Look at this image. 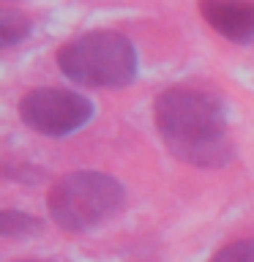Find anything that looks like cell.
<instances>
[{
	"mask_svg": "<svg viewBox=\"0 0 254 262\" xmlns=\"http://www.w3.org/2000/svg\"><path fill=\"white\" fill-rule=\"evenodd\" d=\"M30 33V19L14 8H0V44L14 47Z\"/></svg>",
	"mask_w": 254,
	"mask_h": 262,
	"instance_id": "cell-6",
	"label": "cell"
},
{
	"mask_svg": "<svg viewBox=\"0 0 254 262\" xmlns=\"http://www.w3.org/2000/svg\"><path fill=\"white\" fill-rule=\"evenodd\" d=\"M66 79L88 88H123L137 77V49L118 30H90L57 49Z\"/></svg>",
	"mask_w": 254,
	"mask_h": 262,
	"instance_id": "cell-2",
	"label": "cell"
},
{
	"mask_svg": "<svg viewBox=\"0 0 254 262\" xmlns=\"http://www.w3.org/2000/svg\"><path fill=\"white\" fill-rule=\"evenodd\" d=\"M38 227H41V221L36 216H28V213H19V210H3L0 213V235L3 237L28 235V232H36Z\"/></svg>",
	"mask_w": 254,
	"mask_h": 262,
	"instance_id": "cell-7",
	"label": "cell"
},
{
	"mask_svg": "<svg viewBox=\"0 0 254 262\" xmlns=\"http://www.w3.org/2000/svg\"><path fill=\"white\" fill-rule=\"evenodd\" d=\"M49 216L66 232H85L112 219L126 202V188L107 172H71L49 188Z\"/></svg>",
	"mask_w": 254,
	"mask_h": 262,
	"instance_id": "cell-3",
	"label": "cell"
},
{
	"mask_svg": "<svg viewBox=\"0 0 254 262\" xmlns=\"http://www.w3.org/2000/svg\"><path fill=\"white\" fill-rule=\"evenodd\" d=\"M156 128L175 159L194 167H224L232 159L224 104L208 90L170 88L156 98Z\"/></svg>",
	"mask_w": 254,
	"mask_h": 262,
	"instance_id": "cell-1",
	"label": "cell"
},
{
	"mask_svg": "<svg viewBox=\"0 0 254 262\" xmlns=\"http://www.w3.org/2000/svg\"><path fill=\"white\" fill-rule=\"evenodd\" d=\"M205 22L235 44L254 41V0H200Z\"/></svg>",
	"mask_w": 254,
	"mask_h": 262,
	"instance_id": "cell-5",
	"label": "cell"
},
{
	"mask_svg": "<svg viewBox=\"0 0 254 262\" xmlns=\"http://www.w3.org/2000/svg\"><path fill=\"white\" fill-rule=\"evenodd\" d=\"M25 262H38V259H25Z\"/></svg>",
	"mask_w": 254,
	"mask_h": 262,
	"instance_id": "cell-9",
	"label": "cell"
},
{
	"mask_svg": "<svg viewBox=\"0 0 254 262\" xmlns=\"http://www.w3.org/2000/svg\"><path fill=\"white\" fill-rule=\"evenodd\" d=\"M19 118L44 137H69L93 118V104L77 90L36 88L19 101Z\"/></svg>",
	"mask_w": 254,
	"mask_h": 262,
	"instance_id": "cell-4",
	"label": "cell"
},
{
	"mask_svg": "<svg viewBox=\"0 0 254 262\" xmlns=\"http://www.w3.org/2000/svg\"><path fill=\"white\" fill-rule=\"evenodd\" d=\"M210 262H254V237L232 241L213 254Z\"/></svg>",
	"mask_w": 254,
	"mask_h": 262,
	"instance_id": "cell-8",
	"label": "cell"
}]
</instances>
